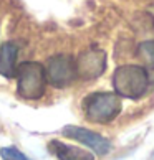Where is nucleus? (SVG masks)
Masks as SVG:
<instances>
[{
  "mask_svg": "<svg viewBox=\"0 0 154 160\" xmlns=\"http://www.w3.org/2000/svg\"><path fill=\"white\" fill-rule=\"evenodd\" d=\"M151 78L144 66L139 64H123L116 68L113 74V88L119 98L141 99L149 91Z\"/></svg>",
  "mask_w": 154,
  "mask_h": 160,
  "instance_id": "1",
  "label": "nucleus"
},
{
  "mask_svg": "<svg viewBox=\"0 0 154 160\" xmlns=\"http://www.w3.org/2000/svg\"><path fill=\"white\" fill-rule=\"evenodd\" d=\"M123 102L116 92L98 91L91 92L83 99V111L90 122L109 124L121 114Z\"/></svg>",
  "mask_w": 154,
  "mask_h": 160,
  "instance_id": "2",
  "label": "nucleus"
},
{
  "mask_svg": "<svg viewBox=\"0 0 154 160\" xmlns=\"http://www.w3.org/2000/svg\"><path fill=\"white\" fill-rule=\"evenodd\" d=\"M17 92L22 99L38 101L46 91V74L38 61H23L17 66Z\"/></svg>",
  "mask_w": 154,
  "mask_h": 160,
  "instance_id": "3",
  "label": "nucleus"
},
{
  "mask_svg": "<svg viewBox=\"0 0 154 160\" xmlns=\"http://www.w3.org/2000/svg\"><path fill=\"white\" fill-rule=\"evenodd\" d=\"M43 68L46 74V82H50L56 89H65L78 79L75 58L65 53L50 56Z\"/></svg>",
  "mask_w": 154,
  "mask_h": 160,
  "instance_id": "4",
  "label": "nucleus"
},
{
  "mask_svg": "<svg viewBox=\"0 0 154 160\" xmlns=\"http://www.w3.org/2000/svg\"><path fill=\"white\" fill-rule=\"evenodd\" d=\"M61 134L65 137L86 145L88 149H91L96 155L103 157V155H108L111 152V142L106 139L104 135L94 132L91 129L80 127V126H65L61 129Z\"/></svg>",
  "mask_w": 154,
  "mask_h": 160,
  "instance_id": "5",
  "label": "nucleus"
},
{
  "mask_svg": "<svg viewBox=\"0 0 154 160\" xmlns=\"http://www.w3.org/2000/svg\"><path fill=\"white\" fill-rule=\"evenodd\" d=\"M76 61V74L80 79L91 81L99 78L106 69V53L103 50L91 48L83 51Z\"/></svg>",
  "mask_w": 154,
  "mask_h": 160,
  "instance_id": "6",
  "label": "nucleus"
},
{
  "mask_svg": "<svg viewBox=\"0 0 154 160\" xmlns=\"http://www.w3.org/2000/svg\"><path fill=\"white\" fill-rule=\"evenodd\" d=\"M48 150L58 160H94V155L81 147L65 144L61 140H51L48 144Z\"/></svg>",
  "mask_w": 154,
  "mask_h": 160,
  "instance_id": "7",
  "label": "nucleus"
},
{
  "mask_svg": "<svg viewBox=\"0 0 154 160\" xmlns=\"http://www.w3.org/2000/svg\"><path fill=\"white\" fill-rule=\"evenodd\" d=\"M17 56H19V46L13 41H7L0 46V76L7 79L15 78Z\"/></svg>",
  "mask_w": 154,
  "mask_h": 160,
  "instance_id": "8",
  "label": "nucleus"
},
{
  "mask_svg": "<svg viewBox=\"0 0 154 160\" xmlns=\"http://www.w3.org/2000/svg\"><path fill=\"white\" fill-rule=\"evenodd\" d=\"M0 155L3 160H32L17 147H3V149H0Z\"/></svg>",
  "mask_w": 154,
  "mask_h": 160,
  "instance_id": "9",
  "label": "nucleus"
},
{
  "mask_svg": "<svg viewBox=\"0 0 154 160\" xmlns=\"http://www.w3.org/2000/svg\"><path fill=\"white\" fill-rule=\"evenodd\" d=\"M139 55L141 58L147 63L154 66V41H146L139 46Z\"/></svg>",
  "mask_w": 154,
  "mask_h": 160,
  "instance_id": "10",
  "label": "nucleus"
},
{
  "mask_svg": "<svg viewBox=\"0 0 154 160\" xmlns=\"http://www.w3.org/2000/svg\"><path fill=\"white\" fill-rule=\"evenodd\" d=\"M147 160H154V149H152V152H151V155H149V158Z\"/></svg>",
  "mask_w": 154,
  "mask_h": 160,
  "instance_id": "11",
  "label": "nucleus"
}]
</instances>
